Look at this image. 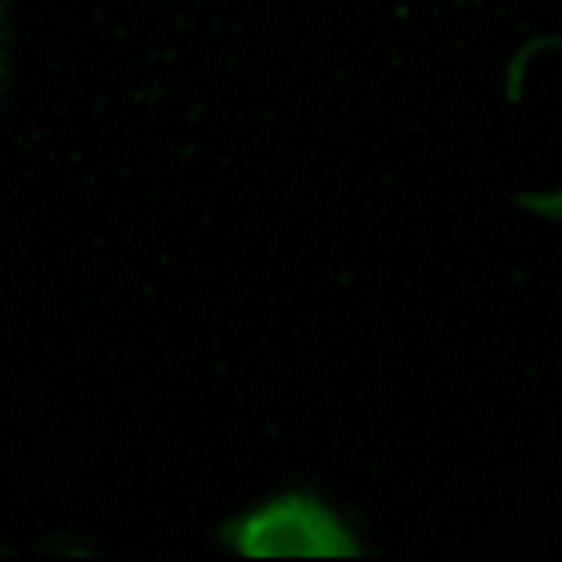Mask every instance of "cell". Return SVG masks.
Listing matches in <instances>:
<instances>
[{
  "label": "cell",
  "mask_w": 562,
  "mask_h": 562,
  "mask_svg": "<svg viewBox=\"0 0 562 562\" xmlns=\"http://www.w3.org/2000/svg\"><path fill=\"white\" fill-rule=\"evenodd\" d=\"M216 549L229 558H379L360 513L319 477H284L221 518Z\"/></svg>",
  "instance_id": "6da1fadb"
},
{
  "label": "cell",
  "mask_w": 562,
  "mask_h": 562,
  "mask_svg": "<svg viewBox=\"0 0 562 562\" xmlns=\"http://www.w3.org/2000/svg\"><path fill=\"white\" fill-rule=\"evenodd\" d=\"M553 55H562V27H549V32H536L518 55H513L508 64H504V81H508V95L518 90V81H522V72H531V64H540V59H553ZM513 207H518L527 221H536V225H544V229H562V180L558 184H549V190H522L518 199H513Z\"/></svg>",
  "instance_id": "7a4b0ae2"
},
{
  "label": "cell",
  "mask_w": 562,
  "mask_h": 562,
  "mask_svg": "<svg viewBox=\"0 0 562 562\" xmlns=\"http://www.w3.org/2000/svg\"><path fill=\"white\" fill-rule=\"evenodd\" d=\"M14 81H19V14L14 0H0V122L10 113Z\"/></svg>",
  "instance_id": "3957f363"
}]
</instances>
